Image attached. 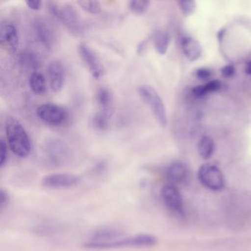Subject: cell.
I'll list each match as a JSON object with an SVG mask.
<instances>
[{
	"label": "cell",
	"mask_w": 251,
	"mask_h": 251,
	"mask_svg": "<svg viewBox=\"0 0 251 251\" xmlns=\"http://www.w3.org/2000/svg\"><path fill=\"white\" fill-rule=\"evenodd\" d=\"M5 129L8 146L13 153L19 158L28 157L32 151L31 140L22 123L14 117H9L5 122Z\"/></svg>",
	"instance_id": "6da1fadb"
},
{
	"label": "cell",
	"mask_w": 251,
	"mask_h": 251,
	"mask_svg": "<svg viewBox=\"0 0 251 251\" xmlns=\"http://www.w3.org/2000/svg\"><path fill=\"white\" fill-rule=\"evenodd\" d=\"M48 10L51 15L61 23L72 34L77 36L83 34V24L78 13L73 5L68 3L58 5L55 2H50Z\"/></svg>",
	"instance_id": "7a4b0ae2"
},
{
	"label": "cell",
	"mask_w": 251,
	"mask_h": 251,
	"mask_svg": "<svg viewBox=\"0 0 251 251\" xmlns=\"http://www.w3.org/2000/svg\"><path fill=\"white\" fill-rule=\"evenodd\" d=\"M138 93L150 109L160 126L165 127L167 123V111L165 105L157 91L150 85H141L138 88Z\"/></svg>",
	"instance_id": "3957f363"
},
{
	"label": "cell",
	"mask_w": 251,
	"mask_h": 251,
	"mask_svg": "<svg viewBox=\"0 0 251 251\" xmlns=\"http://www.w3.org/2000/svg\"><path fill=\"white\" fill-rule=\"evenodd\" d=\"M43 152L47 161L53 166H61L70 161L71 150L62 139L48 138L43 144Z\"/></svg>",
	"instance_id": "277c9868"
},
{
	"label": "cell",
	"mask_w": 251,
	"mask_h": 251,
	"mask_svg": "<svg viewBox=\"0 0 251 251\" xmlns=\"http://www.w3.org/2000/svg\"><path fill=\"white\" fill-rule=\"evenodd\" d=\"M157 238L151 234L142 233V234L133 235V236H124L114 242L104 245H98L93 250H109L117 249V248H146L152 247L156 245Z\"/></svg>",
	"instance_id": "5b68a950"
},
{
	"label": "cell",
	"mask_w": 251,
	"mask_h": 251,
	"mask_svg": "<svg viewBox=\"0 0 251 251\" xmlns=\"http://www.w3.org/2000/svg\"><path fill=\"white\" fill-rule=\"evenodd\" d=\"M198 177L204 187L213 192L223 190L226 180L220 169L215 164H205L198 170Z\"/></svg>",
	"instance_id": "8992f818"
},
{
	"label": "cell",
	"mask_w": 251,
	"mask_h": 251,
	"mask_svg": "<svg viewBox=\"0 0 251 251\" xmlns=\"http://www.w3.org/2000/svg\"><path fill=\"white\" fill-rule=\"evenodd\" d=\"M36 115L46 124L60 126L69 119V113L65 108L56 104H42L36 109Z\"/></svg>",
	"instance_id": "52a82bcc"
},
{
	"label": "cell",
	"mask_w": 251,
	"mask_h": 251,
	"mask_svg": "<svg viewBox=\"0 0 251 251\" xmlns=\"http://www.w3.org/2000/svg\"><path fill=\"white\" fill-rule=\"evenodd\" d=\"M161 196L164 205L174 214L183 215L184 211L183 197L176 185L167 183L161 189Z\"/></svg>",
	"instance_id": "ba28073f"
},
{
	"label": "cell",
	"mask_w": 251,
	"mask_h": 251,
	"mask_svg": "<svg viewBox=\"0 0 251 251\" xmlns=\"http://www.w3.org/2000/svg\"><path fill=\"white\" fill-rule=\"evenodd\" d=\"M78 52L92 77L95 79L101 78L105 74V68L95 51L89 45L82 42L78 45Z\"/></svg>",
	"instance_id": "9c48e42d"
},
{
	"label": "cell",
	"mask_w": 251,
	"mask_h": 251,
	"mask_svg": "<svg viewBox=\"0 0 251 251\" xmlns=\"http://www.w3.org/2000/svg\"><path fill=\"white\" fill-rule=\"evenodd\" d=\"M80 177L71 173H52L42 179V185L48 189H68L78 184Z\"/></svg>",
	"instance_id": "30bf717a"
},
{
	"label": "cell",
	"mask_w": 251,
	"mask_h": 251,
	"mask_svg": "<svg viewBox=\"0 0 251 251\" xmlns=\"http://www.w3.org/2000/svg\"><path fill=\"white\" fill-rule=\"evenodd\" d=\"M0 41L2 46L10 52H17L20 46V36L15 25L11 23L2 24L0 28Z\"/></svg>",
	"instance_id": "8fae6325"
},
{
	"label": "cell",
	"mask_w": 251,
	"mask_h": 251,
	"mask_svg": "<svg viewBox=\"0 0 251 251\" xmlns=\"http://www.w3.org/2000/svg\"><path fill=\"white\" fill-rule=\"evenodd\" d=\"M35 36L39 43L47 50H51L55 42V36L48 22L43 18L35 19L33 23Z\"/></svg>",
	"instance_id": "7c38bea8"
},
{
	"label": "cell",
	"mask_w": 251,
	"mask_h": 251,
	"mask_svg": "<svg viewBox=\"0 0 251 251\" xmlns=\"http://www.w3.org/2000/svg\"><path fill=\"white\" fill-rule=\"evenodd\" d=\"M50 86L52 92L58 93L62 90L65 81V69L64 64L58 60L50 62L48 67Z\"/></svg>",
	"instance_id": "4fadbf2b"
},
{
	"label": "cell",
	"mask_w": 251,
	"mask_h": 251,
	"mask_svg": "<svg viewBox=\"0 0 251 251\" xmlns=\"http://www.w3.org/2000/svg\"><path fill=\"white\" fill-rule=\"evenodd\" d=\"M168 183L177 185L185 184L190 178L189 167L182 161H175L169 165L166 170Z\"/></svg>",
	"instance_id": "5bb4252c"
},
{
	"label": "cell",
	"mask_w": 251,
	"mask_h": 251,
	"mask_svg": "<svg viewBox=\"0 0 251 251\" xmlns=\"http://www.w3.org/2000/svg\"><path fill=\"white\" fill-rule=\"evenodd\" d=\"M182 50L189 61L199 59L202 54V47L198 41L192 37H186L182 40Z\"/></svg>",
	"instance_id": "9a60e30c"
},
{
	"label": "cell",
	"mask_w": 251,
	"mask_h": 251,
	"mask_svg": "<svg viewBox=\"0 0 251 251\" xmlns=\"http://www.w3.org/2000/svg\"><path fill=\"white\" fill-rule=\"evenodd\" d=\"M155 50L160 55H165L170 42V36L166 30L158 29L154 32L152 36Z\"/></svg>",
	"instance_id": "2e32d148"
},
{
	"label": "cell",
	"mask_w": 251,
	"mask_h": 251,
	"mask_svg": "<svg viewBox=\"0 0 251 251\" xmlns=\"http://www.w3.org/2000/svg\"><path fill=\"white\" fill-rule=\"evenodd\" d=\"M96 102L99 111L111 113L113 96L111 91L106 87H100L96 92Z\"/></svg>",
	"instance_id": "e0dca14e"
},
{
	"label": "cell",
	"mask_w": 251,
	"mask_h": 251,
	"mask_svg": "<svg viewBox=\"0 0 251 251\" xmlns=\"http://www.w3.org/2000/svg\"><path fill=\"white\" fill-rule=\"evenodd\" d=\"M29 86L36 95H43L47 90L46 79L42 73L33 72L29 77Z\"/></svg>",
	"instance_id": "ac0fdd59"
},
{
	"label": "cell",
	"mask_w": 251,
	"mask_h": 251,
	"mask_svg": "<svg viewBox=\"0 0 251 251\" xmlns=\"http://www.w3.org/2000/svg\"><path fill=\"white\" fill-rule=\"evenodd\" d=\"M19 59H20V63L22 66L25 68L33 70L34 72H36V70L40 67V58H39V55L33 51H24L20 54Z\"/></svg>",
	"instance_id": "d6986e66"
},
{
	"label": "cell",
	"mask_w": 251,
	"mask_h": 251,
	"mask_svg": "<svg viewBox=\"0 0 251 251\" xmlns=\"http://www.w3.org/2000/svg\"><path fill=\"white\" fill-rule=\"evenodd\" d=\"M215 150L214 140L208 136H203L200 139L198 145V153L204 160H208L212 156Z\"/></svg>",
	"instance_id": "ffe728a7"
},
{
	"label": "cell",
	"mask_w": 251,
	"mask_h": 251,
	"mask_svg": "<svg viewBox=\"0 0 251 251\" xmlns=\"http://www.w3.org/2000/svg\"><path fill=\"white\" fill-rule=\"evenodd\" d=\"M111 113L98 111L92 117L91 123L92 127L98 131H104L108 129L111 120Z\"/></svg>",
	"instance_id": "44dd1931"
},
{
	"label": "cell",
	"mask_w": 251,
	"mask_h": 251,
	"mask_svg": "<svg viewBox=\"0 0 251 251\" xmlns=\"http://www.w3.org/2000/svg\"><path fill=\"white\" fill-rule=\"evenodd\" d=\"M221 88V82L219 80H213L205 85L195 86L192 89V94L195 98H202L207 94L217 92Z\"/></svg>",
	"instance_id": "7402d4cb"
},
{
	"label": "cell",
	"mask_w": 251,
	"mask_h": 251,
	"mask_svg": "<svg viewBox=\"0 0 251 251\" xmlns=\"http://www.w3.org/2000/svg\"><path fill=\"white\" fill-rule=\"evenodd\" d=\"M151 2L148 0H132L127 2L129 10L136 15H142L148 11Z\"/></svg>",
	"instance_id": "603a6c76"
},
{
	"label": "cell",
	"mask_w": 251,
	"mask_h": 251,
	"mask_svg": "<svg viewBox=\"0 0 251 251\" xmlns=\"http://www.w3.org/2000/svg\"><path fill=\"white\" fill-rule=\"evenodd\" d=\"M77 4L82 9L91 14H98L102 11L101 4L98 1H78Z\"/></svg>",
	"instance_id": "cb8c5ba5"
},
{
	"label": "cell",
	"mask_w": 251,
	"mask_h": 251,
	"mask_svg": "<svg viewBox=\"0 0 251 251\" xmlns=\"http://www.w3.org/2000/svg\"><path fill=\"white\" fill-rule=\"evenodd\" d=\"M178 5L183 14L186 16L193 14L195 12V8H196V3L193 0L180 1V2H178Z\"/></svg>",
	"instance_id": "d4e9b609"
},
{
	"label": "cell",
	"mask_w": 251,
	"mask_h": 251,
	"mask_svg": "<svg viewBox=\"0 0 251 251\" xmlns=\"http://www.w3.org/2000/svg\"><path fill=\"white\" fill-rule=\"evenodd\" d=\"M8 159V147L3 139L0 140V167H3Z\"/></svg>",
	"instance_id": "484cf974"
},
{
	"label": "cell",
	"mask_w": 251,
	"mask_h": 251,
	"mask_svg": "<svg viewBox=\"0 0 251 251\" xmlns=\"http://www.w3.org/2000/svg\"><path fill=\"white\" fill-rule=\"evenodd\" d=\"M195 75L200 80H205L211 77V72L206 68H200L195 71Z\"/></svg>",
	"instance_id": "4316f807"
},
{
	"label": "cell",
	"mask_w": 251,
	"mask_h": 251,
	"mask_svg": "<svg viewBox=\"0 0 251 251\" xmlns=\"http://www.w3.org/2000/svg\"><path fill=\"white\" fill-rule=\"evenodd\" d=\"M236 73V69L233 65H226L223 67L221 70L222 75L224 77H232L234 76Z\"/></svg>",
	"instance_id": "83f0119b"
},
{
	"label": "cell",
	"mask_w": 251,
	"mask_h": 251,
	"mask_svg": "<svg viewBox=\"0 0 251 251\" xmlns=\"http://www.w3.org/2000/svg\"><path fill=\"white\" fill-rule=\"evenodd\" d=\"M25 4L30 9L33 11H39L42 7V2L39 0H27L25 1Z\"/></svg>",
	"instance_id": "f1b7e54d"
},
{
	"label": "cell",
	"mask_w": 251,
	"mask_h": 251,
	"mask_svg": "<svg viewBox=\"0 0 251 251\" xmlns=\"http://www.w3.org/2000/svg\"><path fill=\"white\" fill-rule=\"evenodd\" d=\"M9 201V195L8 192L4 191L3 189H1L0 191V206L1 208L6 205Z\"/></svg>",
	"instance_id": "f546056e"
},
{
	"label": "cell",
	"mask_w": 251,
	"mask_h": 251,
	"mask_svg": "<svg viewBox=\"0 0 251 251\" xmlns=\"http://www.w3.org/2000/svg\"><path fill=\"white\" fill-rule=\"evenodd\" d=\"M152 40V36L151 37L148 38V39H145V40L142 41L137 47V52L139 54H142V52L145 51V50L146 49L147 46H148V43H149L150 41Z\"/></svg>",
	"instance_id": "4dcf8cb0"
},
{
	"label": "cell",
	"mask_w": 251,
	"mask_h": 251,
	"mask_svg": "<svg viewBox=\"0 0 251 251\" xmlns=\"http://www.w3.org/2000/svg\"><path fill=\"white\" fill-rule=\"evenodd\" d=\"M245 73L251 75V61H249V62L246 64V67H245Z\"/></svg>",
	"instance_id": "1f68e13d"
},
{
	"label": "cell",
	"mask_w": 251,
	"mask_h": 251,
	"mask_svg": "<svg viewBox=\"0 0 251 251\" xmlns=\"http://www.w3.org/2000/svg\"><path fill=\"white\" fill-rule=\"evenodd\" d=\"M225 33H226V30L224 29H222V30H220V32L218 33V39H220V42L223 40V38L224 37Z\"/></svg>",
	"instance_id": "d6a6232c"
}]
</instances>
